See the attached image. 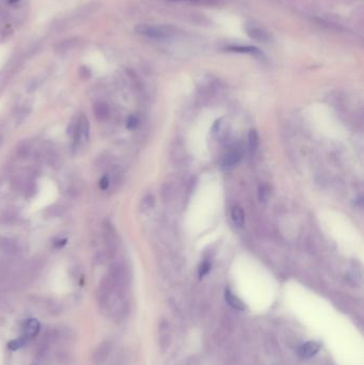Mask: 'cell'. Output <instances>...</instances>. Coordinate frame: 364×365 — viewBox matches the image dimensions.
Here are the masks:
<instances>
[{"label": "cell", "mask_w": 364, "mask_h": 365, "mask_svg": "<svg viewBox=\"0 0 364 365\" xmlns=\"http://www.w3.org/2000/svg\"><path fill=\"white\" fill-rule=\"evenodd\" d=\"M319 349H321V345H319L318 343L308 342L306 344H303L299 347L298 353H299V356L303 359H310L313 356H315Z\"/></svg>", "instance_id": "cell-5"}, {"label": "cell", "mask_w": 364, "mask_h": 365, "mask_svg": "<svg viewBox=\"0 0 364 365\" xmlns=\"http://www.w3.org/2000/svg\"><path fill=\"white\" fill-rule=\"evenodd\" d=\"M103 233H104V240H105V245H106V252L107 256L109 257H111L114 256L115 251H117V247H118V237L117 233L113 229V226L106 222L104 224L103 228Z\"/></svg>", "instance_id": "cell-2"}, {"label": "cell", "mask_w": 364, "mask_h": 365, "mask_svg": "<svg viewBox=\"0 0 364 365\" xmlns=\"http://www.w3.org/2000/svg\"><path fill=\"white\" fill-rule=\"evenodd\" d=\"M65 241H66L65 239H63V240H59V241H58L59 243H56V246H57V247H62V246L64 245V243H65Z\"/></svg>", "instance_id": "cell-21"}, {"label": "cell", "mask_w": 364, "mask_h": 365, "mask_svg": "<svg viewBox=\"0 0 364 365\" xmlns=\"http://www.w3.org/2000/svg\"><path fill=\"white\" fill-rule=\"evenodd\" d=\"M242 155H244V151L240 146H235L225 155L224 160H223V165L227 168L234 167L237 164L240 163L242 159Z\"/></svg>", "instance_id": "cell-4"}, {"label": "cell", "mask_w": 364, "mask_h": 365, "mask_svg": "<svg viewBox=\"0 0 364 365\" xmlns=\"http://www.w3.org/2000/svg\"><path fill=\"white\" fill-rule=\"evenodd\" d=\"M224 297H225V301H227L233 309L238 310V311H244V310L246 309V304L242 302L238 297L235 296L230 290L225 291Z\"/></svg>", "instance_id": "cell-8"}, {"label": "cell", "mask_w": 364, "mask_h": 365, "mask_svg": "<svg viewBox=\"0 0 364 365\" xmlns=\"http://www.w3.org/2000/svg\"><path fill=\"white\" fill-rule=\"evenodd\" d=\"M112 345L109 342H103L102 344H99L96 348L94 352L92 355V362L94 365H102L105 361L107 360L108 357L110 356L111 352Z\"/></svg>", "instance_id": "cell-3"}, {"label": "cell", "mask_w": 364, "mask_h": 365, "mask_svg": "<svg viewBox=\"0 0 364 365\" xmlns=\"http://www.w3.org/2000/svg\"><path fill=\"white\" fill-rule=\"evenodd\" d=\"M258 146V135L256 130L251 129L249 132V152L250 155H255Z\"/></svg>", "instance_id": "cell-13"}, {"label": "cell", "mask_w": 364, "mask_h": 365, "mask_svg": "<svg viewBox=\"0 0 364 365\" xmlns=\"http://www.w3.org/2000/svg\"><path fill=\"white\" fill-rule=\"evenodd\" d=\"M0 250L8 256H15L18 251V245L9 238H1L0 239Z\"/></svg>", "instance_id": "cell-10"}, {"label": "cell", "mask_w": 364, "mask_h": 365, "mask_svg": "<svg viewBox=\"0 0 364 365\" xmlns=\"http://www.w3.org/2000/svg\"><path fill=\"white\" fill-rule=\"evenodd\" d=\"M211 267H212L211 263L207 262V261H206V262H204V263L201 265V266H200V269H199V276H200V279H202L204 275H206V274L209 273V270H211Z\"/></svg>", "instance_id": "cell-17"}, {"label": "cell", "mask_w": 364, "mask_h": 365, "mask_svg": "<svg viewBox=\"0 0 364 365\" xmlns=\"http://www.w3.org/2000/svg\"><path fill=\"white\" fill-rule=\"evenodd\" d=\"M269 196V188L266 185H261L258 187V200L261 202H265L268 199Z\"/></svg>", "instance_id": "cell-16"}, {"label": "cell", "mask_w": 364, "mask_h": 365, "mask_svg": "<svg viewBox=\"0 0 364 365\" xmlns=\"http://www.w3.org/2000/svg\"><path fill=\"white\" fill-rule=\"evenodd\" d=\"M227 51L230 53L248 54L251 55V56H261L262 55L260 49L255 46H229L227 47Z\"/></svg>", "instance_id": "cell-9"}, {"label": "cell", "mask_w": 364, "mask_h": 365, "mask_svg": "<svg viewBox=\"0 0 364 365\" xmlns=\"http://www.w3.org/2000/svg\"><path fill=\"white\" fill-rule=\"evenodd\" d=\"M154 205H155V199H154L152 195H148L143 198L140 207L142 212H147V211H150V209H152Z\"/></svg>", "instance_id": "cell-14"}, {"label": "cell", "mask_w": 364, "mask_h": 365, "mask_svg": "<svg viewBox=\"0 0 364 365\" xmlns=\"http://www.w3.org/2000/svg\"><path fill=\"white\" fill-rule=\"evenodd\" d=\"M93 112H94L95 118L98 121H105L108 119L110 114V110L106 103L97 102L94 104V107H93Z\"/></svg>", "instance_id": "cell-7"}, {"label": "cell", "mask_w": 364, "mask_h": 365, "mask_svg": "<svg viewBox=\"0 0 364 365\" xmlns=\"http://www.w3.org/2000/svg\"><path fill=\"white\" fill-rule=\"evenodd\" d=\"M109 185H110V181L108 176H104V178L101 180V182H99V187H101L103 190H106L109 187Z\"/></svg>", "instance_id": "cell-19"}, {"label": "cell", "mask_w": 364, "mask_h": 365, "mask_svg": "<svg viewBox=\"0 0 364 365\" xmlns=\"http://www.w3.org/2000/svg\"><path fill=\"white\" fill-rule=\"evenodd\" d=\"M78 137H84L88 138L89 136V129H90V125H89V121L85 117V115H81V117L78 119Z\"/></svg>", "instance_id": "cell-12"}, {"label": "cell", "mask_w": 364, "mask_h": 365, "mask_svg": "<svg viewBox=\"0 0 364 365\" xmlns=\"http://www.w3.org/2000/svg\"><path fill=\"white\" fill-rule=\"evenodd\" d=\"M40 323H38V320L35 319V318H30L27 320V322L25 323L24 325V328H23V332H24V337L26 340H29V339H33V337L36 336L37 333L40 332Z\"/></svg>", "instance_id": "cell-6"}, {"label": "cell", "mask_w": 364, "mask_h": 365, "mask_svg": "<svg viewBox=\"0 0 364 365\" xmlns=\"http://www.w3.org/2000/svg\"><path fill=\"white\" fill-rule=\"evenodd\" d=\"M136 32L138 35L150 37V38H156V40H162V38L168 37L169 36L172 35L170 27L165 26H154V25H138L136 27Z\"/></svg>", "instance_id": "cell-1"}, {"label": "cell", "mask_w": 364, "mask_h": 365, "mask_svg": "<svg viewBox=\"0 0 364 365\" xmlns=\"http://www.w3.org/2000/svg\"><path fill=\"white\" fill-rule=\"evenodd\" d=\"M79 74H80V76H81L84 79L90 78V76H91V73H90L89 69H87V68H81V69H80V72H79Z\"/></svg>", "instance_id": "cell-20"}, {"label": "cell", "mask_w": 364, "mask_h": 365, "mask_svg": "<svg viewBox=\"0 0 364 365\" xmlns=\"http://www.w3.org/2000/svg\"><path fill=\"white\" fill-rule=\"evenodd\" d=\"M138 124H139V120L135 115H131L127 120V128L129 129H136Z\"/></svg>", "instance_id": "cell-18"}, {"label": "cell", "mask_w": 364, "mask_h": 365, "mask_svg": "<svg viewBox=\"0 0 364 365\" xmlns=\"http://www.w3.org/2000/svg\"><path fill=\"white\" fill-rule=\"evenodd\" d=\"M232 220L237 228H242L245 224V214L240 207H234L231 213Z\"/></svg>", "instance_id": "cell-11"}, {"label": "cell", "mask_w": 364, "mask_h": 365, "mask_svg": "<svg viewBox=\"0 0 364 365\" xmlns=\"http://www.w3.org/2000/svg\"><path fill=\"white\" fill-rule=\"evenodd\" d=\"M26 339H25V337L24 336H21V337H18V339H15V340H12V341H11L10 343H9V348H10V349L11 350H13V351H15V350H18V349H19V348H21V347H23L24 345H25V343H26Z\"/></svg>", "instance_id": "cell-15"}]
</instances>
